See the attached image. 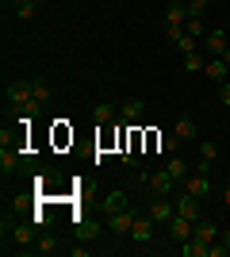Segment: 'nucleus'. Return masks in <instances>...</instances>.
I'll list each match as a JSON object with an SVG mask.
<instances>
[{
	"mask_svg": "<svg viewBox=\"0 0 230 257\" xmlns=\"http://www.w3.org/2000/svg\"><path fill=\"white\" fill-rule=\"evenodd\" d=\"M222 242H226V246H230V230H226V234H222Z\"/></svg>",
	"mask_w": 230,
	"mask_h": 257,
	"instance_id": "473e14b6",
	"label": "nucleus"
},
{
	"mask_svg": "<svg viewBox=\"0 0 230 257\" xmlns=\"http://www.w3.org/2000/svg\"><path fill=\"white\" fill-rule=\"evenodd\" d=\"M127 207H131V204H127V196H123V192H111V196H108V200H104V215H115V211H127Z\"/></svg>",
	"mask_w": 230,
	"mask_h": 257,
	"instance_id": "a211bd4d",
	"label": "nucleus"
},
{
	"mask_svg": "<svg viewBox=\"0 0 230 257\" xmlns=\"http://www.w3.org/2000/svg\"><path fill=\"white\" fill-rule=\"evenodd\" d=\"M184 192H192V196H199V200H203V196L211 192V181L203 177V173H188V181H184Z\"/></svg>",
	"mask_w": 230,
	"mask_h": 257,
	"instance_id": "9d476101",
	"label": "nucleus"
},
{
	"mask_svg": "<svg viewBox=\"0 0 230 257\" xmlns=\"http://www.w3.org/2000/svg\"><path fill=\"white\" fill-rule=\"evenodd\" d=\"M165 169L173 173V181H180V184L188 181V161L180 158V154H173V158H169V165H165Z\"/></svg>",
	"mask_w": 230,
	"mask_h": 257,
	"instance_id": "dca6fc26",
	"label": "nucleus"
},
{
	"mask_svg": "<svg viewBox=\"0 0 230 257\" xmlns=\"http://www.w3.org/2000/svg\"><path fill=\"white\" fill-rule=\"evenodd\" d=\"M203 58H199V54H184V73H199V69H203Z\"/></svg>",
	"mask_w": 230,
	"mask_h": 257,
	"instance_id": "412c9836",
	"label": "nucleus"
},
{
	"mask_svg": "<svg viewBox=\"0 0 230 257\" xmlns=\"http://www.w3.org/2000/svg\"><path fill=\"white\" fill-rule=\"evenodd\" d=\"M176 46H180V50H184V54H196V35H180V39H176Z\"/></svg>",
	"mask_w": 230,
	"mask_h": 257,
	"instance_id": "b1692460",
	"label": "nucleus"
},
{
	"mask_svg": "<svg viewBox=\"0 0 230 257\" xmlns=\"http://www.w3.org/2000/svg\"><path fill=\"white\" fill-rule=\"evenodd\" d=\"M207 242H203V238H196V234H192V238H188V242H180V253H184V257H207Z\"/></svg>",
	"mask_w": 230,
	"mask_h": 257,
	"instance_id": "ddd939ff",
	"label": "nucleus"
},
{
	"mask_svg": "<svg viewBox=\"0 0 230 257\" xmlns=\"http://www.w3.org/2000/svg\"><path fill=\"white\" fill-rule=\"evenodd\" d=\"M184 23H188V4L184 0H173L165 8V27H184Z\"/></svg>",
	"mask_w": 230,
	"mask_h": 257,
	"instance_id": "423d86ee",
	"label": "nucleus"
},
{
	"mask_svg": "<svg viewBox=\"0 0 230 257\" xmlns=\"http://www.w3.org/2000/svg\"><path fill=\"white\" fill-rule=\"evenodd\" d=\"M226 253H230L226 242H222V246H215V242H211V249H207V257H226Z\"/></svg>",
	"mask_w": 230,
	"mask_h": 257,
	"instance_id": "c756f323",
	"label": "nucleus"
},
{
	"mask_svg": "<svg viewBox=\"0 0 230 257\" xmlns=\"http://www.w3.org/2000/svg\"><path fill=\"white\" fill-rule=\"evenodd\" d=\"M35 96H39V104H46V100H50V88H46V81H35Z\"/></svg>",
	"mask_w": 230,
	"mask_h": 257,
	"instance_id": "cd10ccee",
	"label": "nucleus"
},
{
	"mask_svg": "<svg viewBox=\"0 0 230 257\" xmlns=\"http://www.w3.org/2000/svg\"><path fill=\"white\" fill-rule=\"evenodd\" d=\"M8 4H16V8H20V4H23V0H8Z\"/></svg>",
	"mask_w": 230,
	"mask_h": 257,
	"instance_id": "f704fd0d",
	"label": "nucleus"
},
{
	"mask_svg": "<svg viewBox=\"0 0 230 257\" xmlns=\"http://www.w3.org/2000/svg\"><path fill=\"white\" fill-rule=\"evenodd\" d=\"M226 69H230V62H226V58H215V62H207V65H203V73H207L211 81H219V85H222V77H226Z\"/></svg>",
	"mask_w": 230,
	"mask_h": 257,
	"instance_id": "f3484780",
	"label": "nucleus"
},
{
	"mask_svg": "<svg viewBox=\"0 0 230 257\" xmlns=\"http://www.w3.org/2000/svg\"><path fill=\"white\" fill-rule=\"evenodd\" d=\"M142 115H146L142 100H123V104H119V119H123V123H138Z\"/></svg>",
	"mask_w": 230,
	"mask_h": 257,
	"instance_id": "0eeeda50",
	"label": "nucleus"
},
{
	"mask_svg": "<svg viewBox=\"0 0 230 257\" xmlns=\"http://www.w3.org/2000/svg\"><path fill=\"white\" fill-rule=\"evenodd\" d=\"M207 4H211V0H188V16H199V20H203Z\"/></svg>",
	"mask_w": 230,
	"mask_h": 257,
	"instance_id": "a878e982",
	"label": "nucleus"
},
{
	"mask_svg": "<svg viewBox=\"0 0 230 257\" xmlns=\"http://www.w3.org/2000/svg\"><path fill=\"white\" fill-rule=\"evenodd\" d=\"M219 100H222V107H230V81H222V88H219Z\"/></svg>",
	"mask_w": 230,
	"mask_h": 257,
	"instance_id": "7c9ffc66",
	"label": "nucleus"
},
{
	"mask_svg": "<svg viewBox=\"0 0 230 257\" xmlns=\"http://www.w3.org/2000/svg\"><path fill=\"white\" fill-rule=\"evenodd\" d=\"M69 253H73V257H92V249H88V246H69Z\"/></svg>",
	"mask_w": 230,
	"mask_h": 257,
	"instance_id": "2f4dec72",
	"label": "nucleus"
},
{
	"mask_svg": "<svg viewBox=\"0 0 230 257\" xmlns=\"http://www.w3.org/2000/svg\"><path fill=\"white\" fill-rule=\"evenodd\" d=\"M12 238L20 242V246H31V242H39V226H12Z\"/></svg>",
	"mask_w": 230,
	"mask_h": 257,
	"instance_id": "4468645a",
	"label": "nucleus"
},
{
	"mask_svg": "<svg viewBox=\"0 0 230 257\" xmlns=\"http://www.w3.org/2000/svg\"><path fill=\"white\" fill-rule=\"evenodd\" d=\"M192 234H196V238H203V242L211 246V242L219 238V226L211 223V219H196V226H192Z\"/></svg>",
	"mask_w": 230,
	"mask_h": 257,
	"instance_id": "f8f14e48",
	"label": "nucleus"
},
{
	"mask_svg": "<svg viewBox=\"0 0 230 257\" xmlns=\"http://www.w3.org/2000/svg\"><path fill=\"white\" fill-rule=\"evenodd\" d=\"M173 131H176V135H180L184 142H188V139H196V123H192V115H180Z\"/></svg>",
	"mask_w": 230,
	"mask_h": 257,
	"instance_id": "6ab92c4d",
	"label": "nucleus"
},
{
	"mask_svg": "<svg viewBox=\"0 0 230 257\" xmlns=\"http://www.w3.org/2000/svg\"><path fill=\"white\" fill-rule=\"evenodd\" d=\"M115 115H119V107H115V104H96V107H92V119H96L100 127H108Z\"/></svg>",
	"mask_w": 230,
	"mask_h": 257,
	"instance_id": "2eb2a0df",
	"label": "nucleus"
},
{
	"mask_svg": "<svg viewBox=\"0 0 230 257\" xmlns=\"http://www.w3.org/2000/svg\"><path fill=\"white\" fill-rule=\"evenodd\" d=\"M146 188H150L153 196H165L169 188H173V173H169V169H157V173H150V177H146Z\"/></svg>",
	"mask_w": 230,
	"mask_h": 257,
	"instance_id": "7ed1b4c3",
	"label": "nucleus"
},
{
	"mask_svg": "<svg viewBox=\"0 0 230 257\" xmlns=\"http://www.w3.org/2000/svg\"><path fill=\"white\" fill-rule=\"evenodd\" d=\"M192 219H184V215H173V219H169V238H173V242H188V238H192Z\"/></svg>",
	"mask_w": 230,
	"mask_h": 257,
	"instance_id": "20e7f679",
	"label": "nucleus"
},
{
	"mask_svg": "<svg viewBox=\"0 0 230 257\" xmlns=\"http://www.w3.org/2000/svg\"><path fill=\"white\" fill-rule=\"evenodd\" d=\"M146 215H150L153 223L161 226V223H169V219H173V215H176V207H169V204H165V196H157V200H153V204H150V211H146Z\"/></svg>",
	"mask_w": 230,
	"mask_h": 257,
	"instance_id": "1a4fd4ad",
	"label": "nucleus"
},
{
	"mask_svg": "<svg viewBox=\"0 0 230 257\" xmlns=\"http://www.w3.org/2000/svg\"><path fill=\"white\" fill-rule=\"evenodd\" d=\"M184 31H188V35H196V39H199V35H207V27H203V20H199V16H188Z\"/></svg>",
	"mask_w": 230,
	"mask_h": 257,
	"instance_id": "4be33fe9",
	"label": "nucleus"
},
{
	"mask_svg": "<svg viewBox=\"0 0 230 257\" xmlns=\"http://www.w3.org/2000/svg\"><path fill=\"white\" fill-rule=\"evenodd\" d=\"M222 58H226V62H230V50H226V54H222Z\"/></svg>",
	"mask_w": 230,
	"mask_h": 257,
	"instance_id": "c9c22d12",
	"label": "nucleus"
},
{
	"mask_svg": "<svg viewBox=\"0 0 230 257\" xmlns=\"http://www.w3.org/2000/svg\"><path fill=\"white\" fill-rule=\"evenodd\" d=\"M39 8H43V0H23L20 8H16V16H20V20L27 23V20H31V16H35V12H39Z\"/></svg>",
	"mask_w": 230,
	"mask_h": 257,
	"instance_id": "aec40b11",
	"label": "nucleus"
},
{
	"mask_svg": "<svg viewBox=\"0 0 230 257\" xmlns=\"http://www.w3.org/2000/svg\"><path fill=\"white\" fill-rule=\"evenodd\" d=\"M207 50L215 54V58H222V54L230 50V39H226V31H207Z\"/></svg>",
	"mask_w": 230,
	"mask_h": 257,
	"instance_id": "9b49d317",
	"label": "nucleus"
},
{
	"mask_svg": "<svg viewBox=\"0 0 230 257\" xmlns=\"http://www.w3.org/2000/svg\"><path fill=\"white\" fill-rule=\"evenodd\" d=\"M176 215H184V219H192V223H196V219H199V196L184 192L180 200H176Z\"/></svg>",
	"mask_w": 230,
	"mask_h": 257,
	"instance_id": "6e6552de",
	"label": "nucleus"
},
{
	"mask_svg": "<svg viewBox=\"0 0 230 257\" xmlns=\"http://www.w3.org/2000/svg\"><path fill=\"white\" fill-rule=\"evenodd\" d=\"M215 154H219L215 142H199V161H215Z\"/></svg>",
	"mask_w": 230,
	"mask_h": 257,
	"instance_id": "5701e85b",
	"label": "nucleus"
},
{
	"mask_svg": "<svg viewBox=\"0 0 230 257\" xmlns=\"http://www.w3.org/2000/svg\"><path fill=\"white\" fill-rule=\"evenodd\" d=\"M153 226H157V223H153L150 215H146V219H134V226H131V238L138 242V246H150V242H153Z\"/></svg>",
	"mask_w": 230,
	"mask_h": 257,
	"instance_id": "39448f33",
	"label": "nucleus"
},
{
	"mask_svg": "<svg viewBox=\"0 0 230 257\" xmlns=\"http://www.w3.org/2000/svg\"><path fill=\"white\" fill-rule=\"evenodd\" d=\"M58 249V238H50V234H39V253H54Z\"/></svg>",
	"mask_w": 230,
	"mask_h": 257,
	"instance_id": "393cba45",
	"label": "nucleus"
},
{
	"mask_svg": "<svg viewBox=\"0 0 230 257\" xmlns=\"http://www.w3.org/2000/svg\"><path fill=\"white\" fill-rule=\"evenodd\" d=\"M222 200H226V204H230V188H226V192H222Z\"/></svg>",
	"mask_w": 230,
	"mask_h": 257,
	"instance_id": "72a5a7b5",
	"label": "nucleus"
},
{
	"mask_svg": "<svg viewBox=\"0 0 230 257\" xmlns=\"http://www.w3.org/2000/svg\"><path fill=\"white\" fill-rule=\"evenodd\" d=\"M8 100L20 107L23 119H31L39 111V96H35V81H12L8 85Z\"/></svg>",
	"mask_w": 230,
	"mask_h": 257,
	"instance_id": "f257e3e1",
	"label": "nucleus"
},
{
	"mask_svg": "<svg viewBox=\"0 0 230 257\" xmlns=\"http://www.w3.org/2000/svg\"><path fill=\"white\" fill-rule=\"evenodd\" d=\"M180 142H184V139H180V135H176V131H173V135L165 139V150H169V154H176V150H180Z\"/></svg>",
	"mask_w": 230,
	"mask_h": 257,
	"instance_id": "c85d7f7f",
	"label": "nucleus"
},
{
	"mask_svg": "<svg viewBox=\"0 0 230 257\" xmlns=\"http://www.w3.org/2000/svg\"><path fill=\"white\" fill-rule=\"evenodd\" d=\"M96 234H100L96 223H81V226H77V238H96Z\"/></svg>",
	"mask_w": 230,
	"mask_h": 257,
	"instance_id": "bb28decb",
	"label": "nucleus"
},
{
	"mask_svg": "<svg viewBox=\"0 0 230 257\" xmlns=\"http://www.w3.org/2000/svg\"><path fill=\"white\" fill-rule=\"evenodd\" d=\"M134 219H138V215H134L131 207H127V211H115V215H108V230L111 234H131Z\"/></svg>",
	"mask_w": 230,
	"mask_h": 257,
	"instance_id": "f03ea898",
	"label": "nucleus"
}]
</instances>
